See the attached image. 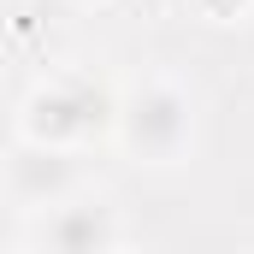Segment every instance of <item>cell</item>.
<instances>
[{"label": "cell", "instance_id": "obj_1", "mask_svg": "<svg viewBox=\"0 0 254 254\" xmlns=\"http://www.w3.org/2000/svg\"><path fill=\"white\" fill-rule=\"evenodd\" d=\"M113 136L142 166H178L195 142V101L178 77H142L113 101Z\"/></svg>", "mask_w": 254, "mask_h": 254}, {"label": "cell", "instance_id": "obj_2", "mask_svg": "<svg viewBox=\"0 0 254 254\" xmlns=\"http://www.w3.org/2000/svg\"><path fill=\"white\" fill-rule=\"evenodd\" d=\"M18 125H24L30 148H65V154H77L95 130L113 125V101L95 83H83V77H54V83H42L24 101Z\"/></svg>", "mask_w": 254, "mask_h": 254}, {"label": "cell", "instance_id": "obj_3", "mask_svg": "<svg viewBox=\"0 0 254 254\" xmlns=\"http://www.w3.org/2000/svg\"><path fill=\"white\" fill-rule=\"evenodd\" d=\"M36 249L42 254H113L119 249V213L107 195H71L60 207L42 213L36 225Z\"/></svg>", "mask_w": 254, "mask_h": 254}, {"label": "cell", "instance_id": "obj_4", "mask_svg": "<svg viewBox=\"0 0 254 254\" xmlns=\"http://www.w3.org/2000/svg\"><path fill=\"white\" fill-rule=\"evenodd\" d=\"M6 195L18 207H30V213H48V207H60L71 195H83V166L65 148H30L24 142L12 154V166H6Z\"/></svg>", "mask_w": 254, "mask_h": 254}, {"label": "cell", "instance_id": "obj_5", "mask_svg": "<svg viewBox=\"0 0 254 254\" xmlns=\"http://www.w3.org/2000/svg\"><path fill=\"white\" fill-rule=\"evenodd\" d=\"M190 6L201 12V18H213V24H237V18L249 12L254 0H190Z\"/></svg>", "mask_w": 254, "mask_h": 254}, {"label": "cell", "instance_id": "obj_6", "mask_svg": "<svg viewBox=\"0 0 254 254\" xmlns=\"http://www.w3.org/2000/svg\"><path fill=\"white\" fill-rule=\"evenodd\" d=\"M113 254H136V249H113Z\"/></svg>", "mask_w": 254, "mask_h": 254}]
</instances>
